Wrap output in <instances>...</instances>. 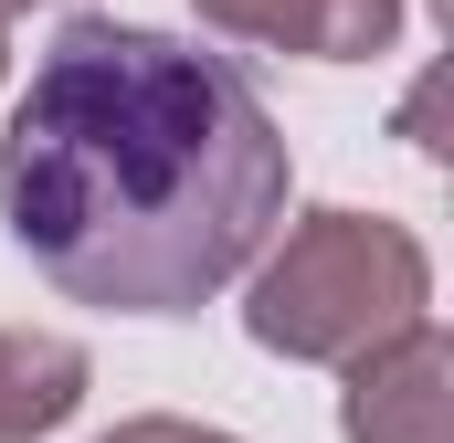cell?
Returning a JSON list of instances; mask_svg holds the SVG:
<instances>
[{
  "mask_svg": "<svg viewBox=\"0 0 454 443\" xmlns=\"http://www.w3.org/2000/svg\"><path fill=\"white\" fill-rule=\"evenodd\" d=\"M339 433L348 443H454V338L434 317H412L370 359H348Z\"/></svg>",
  "mask_w": 454,
  "mask_h": 443,
  "instance_id": "3",
  "label": "cell"
},
{
  "mask_svg": "<svg viewBox=\"0 0 454 443\" xmlns=\"http://www.w3.org/2000/svg\"><path fill=\"white\" fill-rule=\"evenodd\" d=\"M223 43L254 53H307V64H370L402 32V0H191Z\"/></svg>",
  "mask_w": 454,
  "mask_h": 443,
  "instance_id": "4",
  "label": "cell"
},
{
  "mask_svg": "<svg viewBox=\"0 0 454 443\" xmlns=\"http://www.w3.org/2000/svg\"><path fill=\"white\" fill-rule=\"evenodd\" d=\"M423 307H434V253H423L412 222H391V212H307L264 253V275L243 296V328L275 359L348 369L380 338H402Z\"/></svg>",
  "mask_w": 454,
  "mask_h": 443,
  "instance_id": "2",
  "label": "cell"
},
{
  "mask_svg": "<svg viewBox=\"0 0 454 443\" xmlns=\"http://www.w3.org/2000/svg\"><path fill=\"white\" fill-rule=\"evenodd\" d=\"M0 74H11V43H0Z\"/></svg>",
  "mask_w": 454,
  "mask_h": 443,
  "instance_id": "9",
  "label": "cell"
},
{
  "mask_svg": "<svg viewBox=\"0 0 454 443\" xmlns=\"http://www.w3.org/2000/svg\"><path fill=\"white\" fill-rule=\"evenodd\" d=\"M11 11H43V0H0V21H11Z\"/></svg>",
  "mask_w": 454,
  "mask_h": 443,
  "instance_id": "8",
  "label": "cell"
},
{
  "mask_svg": "<svg viewBox=\"0 0 454 443\" xmlns=\"http://www.w3.org/2000/svg\"><path fill=\"white\" fill-rule=\"evenodd\" d=\"M286 127L232 53L148 21H64L0 137V222L53 296L191 317L286 222Z\"/></svg>",
  "mask_w": 454,
  "mask_h": 443,
  "instance_id": "1",
  "label": "cell"
},
{
  "mask_svg": "<svg viewBox=\"0 0 454 443\" xmlns=\"http://www.w3.org/2000/svg\"><path fill=\"white\" fill-rule=\"evenodd\" d=\"M434 96H444V74H423V85H412V106H402V137H412L423 159H444V137H434Z\"/></svg>",
  "mask_w": 454,
  "mask_h": 443,
  "instance_id": "7",
  "label": "cell"
},
{
  "mask_svg": "<svg viewBox=\"0 0 454 443\" xmlns=\"http://www.w3.org/2000/svg\"><path fill=\"white\" fill-rule=\"evenodd\" d=\"M85 348L53 328H0V443H43L85 412Z\"/></svg>",
  "mask_w": 454,
  "mask_h": 443,
  "instance_id": "5",
  "label": "cell"
},
{
  "mask_svg": "<svg viewBox=\"0 0 454 443\" xmlns=\"http://www.w3.org/2000/svg\"><path fill=\"white\" fill-rule=\"evenodd\" d=\"M96 443H232V433H212V423H180V412H137V423H116V433H96Z\"/></svg>",
  "mask_w": 454,
  "mask_h": 443,
  "instance_id": "6",
  "label": "cell"
}]
</instances>
